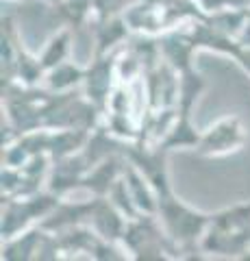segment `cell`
<instances>
[{"instance_id":"obj_27","label":"cell","mask_w":250,"mask_h":261,"mask_svg":"<svg viewBox=\"0 0 250 261\" xmlns=\"http://www.w3.org/2000/svg\"><path fill=\"white\" fill-rule=\"evenodd\" d=\"M237 61H239L241 68H244L250 74V48H241L239 55H237Z\"/></svg>"},{"instance_id":"obj_15","label":"cell","mask_w":250,"mask_h":261,"mask_svg":"<svg viewBox=\"0 0 250 261\" xmlns=\"http://www.w3.org/2000/svg\"><path fill=\"white\" fill-rule=\"evenodd\" d=\"M122 178L126 181V187H128V192H131V196H133L137 209H140L142 214H157V207H159L157 190L152 187V183L148 181V178L144 176L142 170L128 159L124 163Z\"/></svg>"},{"instance_id":"obj_28","label":"cell","mask_w":250,"mask_h":261,"mask_svg":"<svg viewBox=\"0 0 250 261\" xmlns=\"http://www.w3.org/2000/svg\"><path fill=\"white\" fill-rule=\"evenodd\" d=\"M44 3H48V5H57L59 0H44Z\"/></svg>"},{"instance_id":"obj_29","label":"cell","mask_w":250,"mask_h":261,"mask_svg":"<svg viewBox=\"0 0 250 261\" xmlns=\"http://www.w3.org/2000/svg\"><path fill=\"white\" fill-rule=\"evenodd\" d=\"M15 3H26V0H15Z\"/></svg>"},{"instance_id":"obj_20","label":"cell","mask_w":250,"mask_h":261,"mask_svg":"<svg viewBox=\"0 0 250 261\" xmlns=\"http://www.w3.org/2000/svg\"><path fill=\"white\" fill-rule=\"evenodd\" d=\"M72 39H74V31L70 27H61L54 35L48 39L44 50L39 53V61H42L44 70H52L54 65H59L63 61L70 59V53H72Z\"/></svg>"},{"instance_id":"obj_14","label":"cell","mask_w":250,"mask_h":261,"mask_svg":"<svg viewBox=\"0 0 250 261\" xmlns=\"http://www.w3.org/2000/svg\"><path fill=\"white\" fill-rule=\"evenodd\" d=\"M46 228L39 224L26 228L9 240H3V259L5 261H31L37 259L42 242L46 238Z\"/></svg>"},{"instance_id":"obj_17","label":"cell","mask_w":250,"mask_h":261,"mask_svg":"<svg viewBox=\"0 0 250 261\" xmlns=\"http://www.w3.org/2000/svg\"><path fill=\"white\" fill-rule=\"evenodd\" d=\"M200 137H203V133H200V130L193 126L191 113L176 111V118L172 122V126L165 133L163 140L159 142V146L163 150H168V152L176 150V148H191V150H196Z\"/></svg>"},{"instance_id":"obj_24","label":"cell","mask_w":250,"mask_h":261,"mask_svg":"<svg viewBox=\"0 0 250 261\" xmlns=\"http://www.w3.org/2000/svg\"><path fill=\"white\" fill-rule=\"evenodd\" d=\"M107 198L114 202V205H116L120 211H122L126 220H133V218H137V216L142 214V211L137 209V205H135L131 192H128L124 178H120V181H118L114 187H111V192L107 194Z\"/></svg>"},{"instance_id":"obj_26","label":"cell","mask_w":250,"mask_h":261,"mask_svg":"<svg viewBox=\"0 0 250 261\" xmlns=\"http://www.w3.org/2000/svg\"><path fill=\"white\" fill-rule=\"evenodd\" d=\"M237 44H239L241 48H250V7H248V13H246L244 29H241L239 37H237Z\"/></svg>"},{"instance_id":"obj_7","label":"cell","mask_w":250,"mask_h":261,"mask_svg":"<svg viewBox=\"0 0 250 261\" xmlns=\"http://www.w3.org/2000/svg\"><path fill=\"white\" fill-rule=\"evenodd\" d=\"M144 76V85H146L150 111L161 109H176V100H179V79L181 72L174 70L170 63L161 59L155 68H150Z\"/></svg>"},{"instance_id":"obj_21","label":"cell","mask_w":250,"mask_h":261,"mask_svg":"<svg viewBox=\"0 0 250 261\" xmlns=\"http://www.w3.org/2000/svg\"><path fill=\"white\" fill-rule=\"evenodd\" d=\"M205 76L200 74L196 68L181 72L179 79V100H176V111L181 113H191L193 107H196L198 98L205 92Z\"/></svg>"},{"instance_id":"obj_22","label":"cell","mask_w":250,"mask_h":261,"mask_svg":"<svg viewBox=\"0 0 250 261\" xmlns=\"http://www.w3.org/2000/svg\"><path fill=\"white\" fill-rule=\"evenodd\" d=\"M44 76H46V70L42 61H39V57L31 55L26 48L20 46L18 59H15V65H13V81L26 87H39L44 83Z\"/></svg>"},{"instance_id":"obj_4","label":"cell","mask_w":250,"mask_h":261,"mask_svg":"<svg viewBox=\"0 0 250 261\" xmlns=\"http://www.w3.org/2000/svg\"><path fill=\"white\" fill-rule=\"evenodd\" d=\"M59 200L61 196L48 192L46 187L33 196H24V198H3V220H0L3 240H9L13 235L39 224L57 207Z\"/></svg>"},{"instance_id":"obj_11","label":"cell","mask_w":250,"mask_h":261,"mask_svg":"<svg viewBox=\"0 0 250 261\" xmlns=\"http://www.w3.org/2000/svg\"><path fill=\"white\" fill-rule=\"evenodd\" d=\"M124 163H126L124 152L111 154V157L98 161L96 166L90 168V172L85 174L80 192L92 194V196H107L111 192V187L122 178Z\"/></svg>"},{"instance_id":"obj_25","label":"cell","mask_w":250,"mask_h":261,"mask_svg":"<svg viewBox=\"0 0 250 261\" xmlns=\"http://www.w3.org/2000/svg\"><path fill=\"white\" fill-rule=\"evenodd\" d=\"M196 5L205 15H209L224 9H246L250 7V0H196Z\"/></svg>"},{"instance_id":"obj_13","label":"cell","mask_w":250,"mask_h":261,"mask_svg":"<svg viewBox=\"0 0 250 261\" xmlns=\"http://www.w3.org/2000/svg\"><path fill=\"white\" fill-rule=\"evenodd\" d=\"M187 31H189V35H191V39H193V44H196L198 50L200 48H205V50H215L220 55L233 57V59H237V55L241 50L237 39H233L229 35H224V33H220L217 29H213L205 18L189 22Z\"/></svg>"},{"instance_id":"obj_5","label":"cell","mask_w":250,"mask_h":261,"mask_svg":"<svg viewBox=\"0 0 250 261\" xmlns=\"http://www.w3.org/2000/svg\"><path fill=\"white\" fill-rule=\"evenodd\" d=\"M248 140V130L244 126V120L235 113L224 116L220 120H215L207 130H203V137L196 146L198 157L207 159H217V157H227L244 148V144Z\"/></svg>"},{"instance_id":"obj_6","label":"cell","mask_w":250,"mask_h":261,"mask_svg":"<svg viewBox=\"0 0 250 261\" xmlns=\"http://www.w3.org/2000/svg\"><path fill=\"white\" fill-rule=\"evenodd\" d=\"M118 83V53L94 55V61L85 68V81L80 89H83L87 100L94 102L104 113Z\"/></svg>"},{"instance_id":"obj_12","label":"cell","mask_w":250,"mask_h":261,"mask_svg":"<svg viewBox=\"0 0 250 261\" xmlns=\"http://www.w3.org/2000/svg\"><path fill=\"white\" fill-rule=\"evenodd\" d=\"M96 46H94V55H109V53H118L128 39L133 37V31L128 29V24L124 20L122 13L118 15H109V18L96 20Z\"/></svg>"},{"instance_id":"obj_16","label":"cell","mask_w":250,"mask_h":261,"mask_svg":"<svg viewBox=\"0 0 250 261\" xmlns=\"http://www.w3.org/2000/svg\"><path fill=\"white\" fill-rule=\"evenodd\" d=\"M92 130L87 128H48V154L54 159H63L76 154L85 148Z\"/></svg>"},{"instance_id":"obj_23","label":"cell","mask_w":250,"mask_h":261,"mask_svg":"<svg viewBox=\"0 0 250 261\" xmlns=\"http://www.w3.org/2000/svg\"><path fill=\"white\" fill-rule=\"evenodd\" d=\"M246 13H248V7H246V9H224V11L205 15V20L211 24L213 29H217L220 33H224V35L237 39L239 33H241V29H244Z\"/></svg>"},{"instance_id":"obj_1","label":"cell","mask_w":250,"mask_h":261,"mask_svg":"<svg viewBox=\"0 0 250 261\" xmlns=\"http://www.w3.org/2000/svg\"><path fill=\"white\" fill-rule=\"evenodd\" d=\"M122 15L133 33L155 37L205 18L196 0H133Z\"/></svg>"},{"instance_id":"obj_2","label":"cell","mask_w":250,"mask_h":261,"mask_svg":"<svg viewBox=\"0 0 250 261\" xmlns=\"http://www.w3.org/2000/svg\"><path fill=\"white\" fill-rule=\"evenodd\" d=\"M200 250L222 257H244L250 250V202L213 214L200 240Z\"/></svg>"},{"instance_id":"obj_9","label":"cell","mask_w":250,"mask_h":261,"mask_svg":"<svg viewBox=\"0 0 250 261\" xmlns=\"http://www.w3.org/2000/svg\"><path fill=\"white\" fill-rule=\"evenodd\" d=\"M159 48L161 57L165 63H170L174 70L185 72L193 68V55L198 53L196 44L187 31V24L172 31H165L159 35Z\"/></svg>"},{"instance_id":"obj_10","label":"cell","mask_w":250,"mask_h":261,"mask_svg":"<svg viewBox=\"0 0 250 261\" xmlns=\"http://www.w3.org/2000/svg\"><path fill=\"white\" fill-rule=\"evenodd\" d=\"M126 222L128 220L124 218V214L107 196H96L94 198V207L90 211V218H87V224H90L102 240L122 242Z\"/></svg>"},{"instance_id":"obj_19","label":"cell","mask_w":250,"mask_h":261,"mask_svg":"<svg viewBox=\"0 0 250 261\" xmlns=\"http://www.w3.org/2000/svg\"><path fill=\"white\" fill-rule=\"evenodd\" d=\"M52 7H54V13L61 20V27H70L74 33L96 22L94 0H59Z\"/></svg>"},{"instance_id":"obj_18","label":"cell","mask_w":250,"mask_h":261,"mask_svg":"<svg viewBox=\"0 0 250 261\" xmlns=\"http://www.w3.org/2000/svg\"><path fill=\"white\" fill-rule=\"evenodd\" d=\"M83 81H85V68H80L78 63L68 59L46 72L42 87H46L48 92L61 94V92H72V89H80Z\"/></svg>"},{"instance_id":"obj_3","label":"cell","mask_w":250,"mask_h":261,"mask_svg":"<svg viewBox=\"0 0 250 261\" xmlns=\"http://www.w3.org/2000/svg\"><path fill=\"white\" fill-rule=\"evenodd\" d=\"M157 216L163 224L168 238L174 242V246L179 248V255L189 252L200 246V240L207 233L209 224H211V214H203V211L191 209L174 196V192L159 196V207Z\"/></svg>"},{"instance_id":"obj_8","label":"cell","mask_w":250,"mask_h":261,"mask_svg":"<svg viewBox=\"0 0 250 261\" xmlns=\"http://www.w3.org/2000/svg\"><path fill=\"white\" fill-rule=\"evenodd\" d=\"M92 163L87 161V157L83 154V150L76 154H70V157L63 159H54L50 166V172L46 178V190L57 194V196H70L72 192H78L80 185H83L85 174L90 172Z\"/></svg>"}]
</instances>
